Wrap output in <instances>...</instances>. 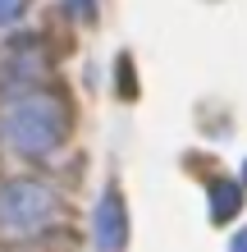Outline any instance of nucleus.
<instances>
[{
    "label": "nucleus",
    "instance_id": "1a4fd4ad",
    "mask_svg": "<svg viewBox=\"0 0 247 252\" xmlns=\"http://www.w3.org/2000/svg\"><path fill=\"white\" fill-rule=\"evenodd\" d=\"M243 184H247V160H243Z\"/></svg>",
    "mask_w": 247,
    "mask_h": 252
},
{
    "label": "nucleus",
    "instance_id": "f03ea898",
    "mask_svg": "<svg viewBox=\"0 0 247 252\" xmlns=\"http://www.w3.org/2000/svg\"><path fill=\"white\" fill-rule=\"evenodd\" d=\"M55 220H60V197L51 184L32 179V174L0 184V229L5 234H41Z\"/></svg>",
    "mask_w": 247,
    "mask_h": 252
},
{
    "label": "nucleus",
    "instance_id": "20e7f679",
    "mask_svg": "<svg viewBox=\"0 0 247 252\" xmlns=\"http://www.w3.org/2000/svg\"><path fill=\"white\" fill-rule=\"evenodd\" d=\"M92 243H96V252H124L128 248V206H124L119 184H106V188H101V197H96Z\"/></svg>",
    "mask_w": 247,
    "mask_h": 252
},
{
    "label": "nucleus",
    "instance_id": "7ed1b4c3",
    "mask_svg": "<svg viewBox=\"0 0 247 252\" xmlns=\"http://www.w3.org/2000/svg\"><path fill=\"white\" fill-rule=\"evenodd\" d=\"M46 41L41 37H19L9 41L5 51H0V92L5 96H19L27 87L41 83V73H46Z\"/></svg>",
    "mask_w": 247,
    "mask_h": 252
},
{
    "label": "nucleus",
    "instance_id": "6e6552de",
    "mask_svg": "<svg viewBox=\"0 0 247 252\" xmlns=\"http://www.w3.org/2000/svg\"><path fill=\"white\" fill-rule=\"evenodd\" d=\"M229 252H247V229H238V239L229 243Z\"/></svg>",
    "mask_w": 247,
    "mask_h": 252
},
{
    "label": "nucleus",
    "instance_id": "f257e3e1",
    "mask_svg": "<svg viewBox=\"0 0 247 252\" xmlns=\"http://www.w3.org/2000/svg\"><path fill=\"white\" fill-rule=\"evenodd\" d=\"M0 138L23 160H51L69 142V106L60 92L27 87L0 106Z\"/></svg>",
    "mask_w": 247,
    "mask_h": 252
},
{
    "label": "nucleus",
    "instance_id": "423d86ee",
    "mask_svg": "<svg viewBox=\"0 0 247 252\" xmlns=\"http://www.w3.org/2000/svg\"><path fill=\"white\" fill-rule=\"evenodd\" d=\"M64 14H69V19H78V23H96L101 0H64Z\"/></svg>",
    "mask_w": 247,
    "mask_h": 252
},
{
    "label": "nucleus",
    "instance_id": "0eeeda50",
    "mask_svg": "<svg viewBox=\"0 0 247 252\" xmlns=\"http://www.w3.org/2000/svg\"><path fill=\"white\" fill-rule=\"evenodd\" d=\"M23 9H27V0H0V32L23 19Z\"/></svg>",
    "mask_w": 247,
    "mask_h": 252
},
{
    "label": "nucleus",
    "instance_id": "39448f33",
    "mask_svg": "<svg viewBox=\"0 0 247 252\" xmlns=\"http://www.w3.org/2000/svg\"><path fill=\"white\" fill-rule=\"evenodd\" d=\"M238 211H243V188L234 179H215L211 184V220L215 225H229Z\"/></svg>",
    "mask_w": 247,
    "mask_h": 252
}]
</instances>
